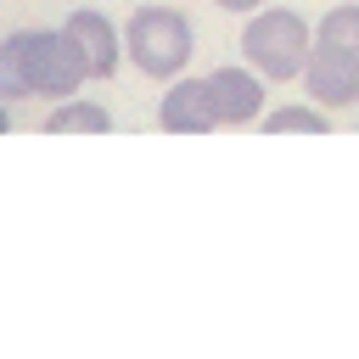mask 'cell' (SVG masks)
<instances>
[{"label":"cell","mask_w":359,"mask_h":359,"mask_svg":"<svg viewBox=\"0 0 359 359\" xmlns=\"http://www.w3.org/2000/svg\"><path fill=\"white\" fill-rule=\"evenodd\" d=\"M62 28L73 34V45H79V56H84L90 79H112V73H118V62H123V34H118V22H112L107 11L79 6V11H67V22H62Z\"/></svg>","instance_id":"8992f818"},{"label":"cell","mask_w":359,"mask_h":359,"mask_svg":"<svg viewBox=\"0 0 359 359\" xmlns=\"http://www.w3.org/2000/svg\"><path fill=\"white\" fill-rule=\"evenodd\" d=\"M303 95L325 112H342V107H359V56L342 50V45H309V62H303Z\"/></svg>","instance_id":"277c9868"},{"label":"cell","mask_w":359,"mask_h":359,"mask_svg":"<svg viewBox=\"0 0 359 359\" xmlns=\"http://www.w3.org/2000/svg\"><path fill=\"white\" fill-rule=\"evenodd\" d=\"M314 39H320V45H342V50H353V56H359V0L331 6V11L320 17Z\"/></svg>","instance_id":"30bf717a"},{"label":"cell","mask_w":359,"mask_h":359,"mask_svg":"<svg viewBox=\"0 0 359 359\" xmlns=\"http://www.w3.org/2000/svg\"><path fill=\"white\" fill-rule=\"evenodd\" d=\"M157 123L168 135H208L219 129V112H213V95H208V79H168L163 101H157Z\"/></svg>","instance_id":"52a82bcc"},{"label":"cell","mask_w":359,"mask_h":359,"mask_svg":"<svg viewBox=\"0 0 359 359\" xmlns=\"http://www.w3.org/2000/svg\"><path fill=\"white\" fill-rule=\"evenodd\" d=\"M208 95H213V112H219V123H230V129H241V123H258L264 118V79L241 62H224V67H213L208 73Z\"/></svg>","instance_id":"5b68a950"},{"label":"cell","mask_w":359,"mask_h":359,"mask_svg":"<svg viewBox=\"0 0 359 359\" xmlns=\"http://www.w3.org/2000/svg\"><path fill=\"white\" fill-rule=\"evenodd\" d=\"M219 11H236V17H247V11H258V6H269V0H213Z\"/></svg>","instance_id":"8fae6325"},{"label":"cell","mask_w":359,"mask_h":359,"mask_svg":"<svg viewBox=\"0 0 359 359\" xmlns=\"http://www.w3.org/2000/svg\"><path fill=\"white\" fill-rule=\"evenodd\" d=\"M258 123H264V135H331V112L314 101L309 107H275V112L264 107Z\"/></svg>","instance_id":"9c48e42d"},{"label":"cell","mask_w":359,"mask_h":359,"mask_svg":"<svg viewBox=\"0 0 359 359\" xmlns=\"http://www.w3.org/2000/svg\"><path fill=\"white\" fill-rule=\"evenodd\" d=\"M90 84V67L67 28H17L0 39V101H67Z\"/></svg>","instance_id":"6da1fadb"},{"label":"cell","mask_w":359,"mask_h":359,"mask_svg":"<svg viewBox=\"0 0 359 359\" xmlns=\"http://www.w3.org/2000/svg\"><path fill=\"white\" fill-rule=\"evenodd\" d=\"M309 45H314V28L292 11V6H258L247 11V28H241V62L264 79V84H286L303 73L309 62Z\"/></svg>","instance_id":"3957f363"},{"label":"cell","mask_w":359,"mask_h":359,"mask_svg":"<svg viewBox=\"0 0 359 359\" xmlns=\"http://www.w3.org/2000/svg\"><path fill=\"white\" fill-rule=\"evenodd\" d=\"M11 129V101H0V135Z\"/></svg>","instance_id":"7c38bea8"},{"label":"cell","mask_w":359,"mask_h":359,"mask_svg":"<svg viewBox=\"0 0 359 359\" xmlns=\"http://www.w3.org/2000/svg\"><path fill=\"white\" fill-rule=\"evenodd\" d=\"M196 50V28L180 6H135L123 22V56L146 73V79H180L191 67Z\"/></svg>","instance_id":"7a4b0ae2"},{"label":"cell","mask_w":359,"mask_h":359,"mask_svg":"<svg viewBox=\"0 0 359 359\" xmlns=\"http://www.w3.org/2000/svg\"><path fill=\"white\" fill-rule=\"evenodd\" d=\"M45 135H112V112H107L101 101L67 95V101H50V112H45Z\"/></svg>","instance_id":"ba28073f"}]
</instances>
